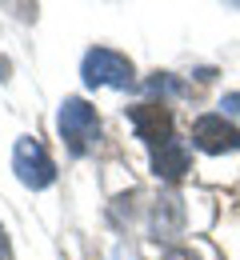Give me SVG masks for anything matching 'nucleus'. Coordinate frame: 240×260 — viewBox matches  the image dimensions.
I'll return each mask as SVG.
<instances>
[{"instance_id":"obj_1","label":"nucleus","mask_w":240,"mask_h":260,"mask_svg":"<svg viewBox=\"0 0 240 260\" xmlns=\"http://www.w3.org/2000/svg\"><path fill=\"white\" fill-rule=\"evenodd\" d=\"M80 76L88 88H132L136 76H132V60L112 52V48H92L80 64Z\"/></svg>"},{"instance_id":"obj_2","label":"nucleus","mask_w":240,"mask_h":260,"mask_svg":"<svg viewBox=\"0 0 240 260\" xmlns=\"http://www.w3.org/2000/svg\"><path fill=\"white\" fill-rule=\"evenodd\" d=\"M56 128H60V136H64V144H68L72 156H84L88 144L96 140V108H92L88 100H80V96H68L60 104Z\"/></svg>"},{"instance_id":"obj_3","label":"nucleus","mask_w":240,"mask_h":260,"mask_svg":"<svg viewBox=\"0 0 240 260\" xmlns=\"http://www.w3.org/2000/svg\"><path fill=\"white\" fill-rule=\"evenodd\" d=\"M12 172L20 176L24 188H48L56 180V164L44 152V144L36 136H20L16 148H12Z\"/></svg>"},{"instance_id":"obj_4","label":"nucleus","mask_w":240,"mask_h":260,"mask_svg":"<svg viewBox=\"0 0 240 260\" xmlns=\"http://www.w3.org/2000/svg\"><path fill=\"white\" fill-rule=\"evenodd\" d=\"M192 144L200 148V152H236L240 148V132L224 120V112H208L200 116L196 124H192Z\"/></svg>"},{"instance_id":"obj_5","label":"nucleus","mask_w":240,"mask_h":260,"mask_svg":"<svg viewBox=\"0 0 240 260\" xmlns=\"http://www.w3.org/2000/svg\"><path fill=\"white\" fill-rule=\"evenodd\" d=\"M128 124L136 132V140L152 144V148L172 140V112L164 104H132L128 108Z\"/></svg>"},{"instance_id":"obj_6","label":"nucleus","mask_w":240,"mask_h":260,"mask_svg":"<svg viewBox=\"0 0 240 260\" xmlns=\"http://www.w3.org/2000/svg\"><path fill=\"white\" fill-rule=\"evenodd\" d=\"M152 172L160 176V180H180L184 172H188V148H184V140H164V144H156L152 148Z\"/></svg>"},{"instance_id":"obj_7","label":"nucleus","mask_w":240,"mask_h":260,"mask_svg":"<svg viewBox=\"0 0 240 260\" xmlns=\"http://www.w3.org/2000/svg\"><path fill=\"white\" fill-rule=\"evenodd\" d=\"M180 220H184V212H180V200H176V196L156 200V208H152V236L160 240V236L180 232Z\"/></svg>"},{"instance_id":"obj_8","label":"nucleus","mask_w":240,"mask_h":260,"mask_svg":"<svg viewBox=\"0 0 240 260\" xmlns=\"http://www.w3.org/2000/svg\"><path fill=\"white\" fill-rule=\"evenodd\" d=\"M160 260H200V256H196L192 248H168V252H164Z\"/></svg>"},{"instance_id":"obj_9","label":"nucleus","mask_w":240,"mask_h":260,"mask_svg":"<svg viewBox=\"0 0 240 260\" xmlns=\"http://www.w3.org/2000/svg\"><path fill=\"white\" fill-rule=\"evenodd\" d=\"M220 108H224V112H232V116H240V92H228V96L220 100Z\"/></svg>"},{"instance_id":"obj_10","label":"nucleus","mask_w":240,"mask_h":260,"mask_svg":"<svg viewBox=\"0 0 240 260\" xmlns=\"http://www.w3.org/2000/svg\"><path fill=\"white\" fill-rule=\"evenodd\" d=\"M0 260H12V244H8V232L0 228Z\"/></svg>"}]
</instances>
